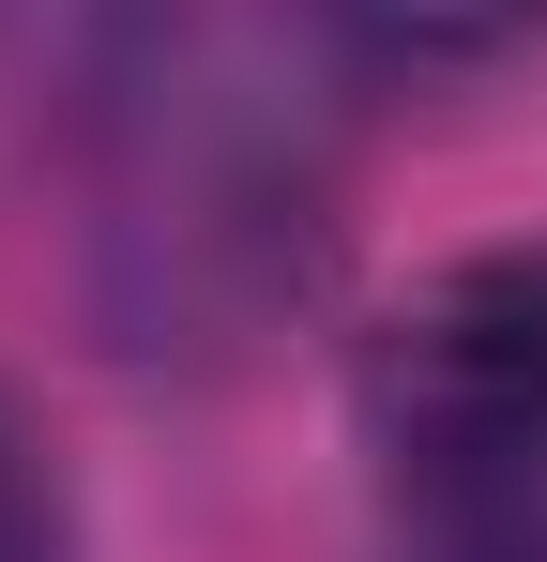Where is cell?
I'll return each instance as SVG.
<instances>
[{"label": "cell", "mask_w": 547, "mask_h": 562, "mask_svg": "<svg viewBox=\"0 0 547 562\" xmlns=\"http://www.w3.org/2000/svg\"><path fill=\"white\" fill-rule=\"evenodd\" d=\"M320 31L350 61H380V77H471V61L533 46L547 0H320Z\"/></svg>", "instance_id": "obj_3"}, {"label": "cell", "mask_w": 547, "mask_h": 562, "mask_svg": "<svg viewBox=\"0 0 547 562\" xmlns=\"http://www.w3.org/2000/svg\"><path fill=\"white\" fill-rule=\"evenodd\" d=\"M122 77V183H107V274L122 319L168 350V335H244L274 289H304L320 259V168L304 137L259 106L244 61H198L168 15L107 61Z\"/></svg>", "instance_id": "obj_1"}, {"label": "cell", "mask_w": 547, "mask_h": 562, "mask_svg": "<svg viewBox=\"0 0 547 562\" xmlns=\"http://www.w3.org/2000/svg\"><path fill=\"white\" fill-rule=\"evenodd\" d=\"M365 457L395 517H547V244H471L365 335Z\"/></svg>", "instance_id": "obj_2"}, {"label": "cell", "mask_w": 547, "mask_h": 562, "mask_svg": "<svg viewBox=\"0 0 547 562\" xmlns=\"http://www.w3.org/2000/svg\"><path fill=\"white\" fill-rule=\"evenodd\" d=\"M0 562H77V471L15 395H0Z\"/></svg>", "instance_id": "obj_4"}, {"label": "cell", "mask_w": 547, "mask_h": 562, "mask_svg": "<svg viewBox=\"0 0 547 562\" xmlns=\"http://www.w3.org/2000/svg\"><path fill=\"white\" fill-rule=\"evenodd\" d=\"M411 562H547V517H411Z\"/></svg>", "instance_id": "obj_5"}]
</instances>
